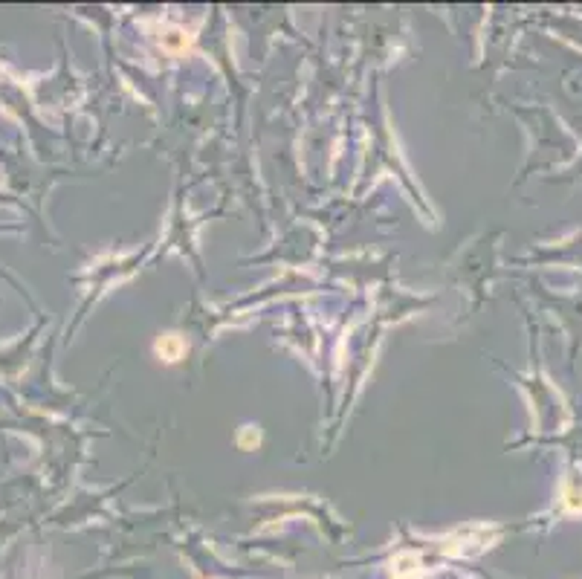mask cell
<instances>
[{
    "mask_svg": "<svg viewBox=\"0 0 582 579\" xmlns=\"http://www.w3.org/2000/svg\"><path fill=\"white\" fill-rule=\"evenodd\" d=\"M157 354L163 357L166 362H174V359H180V354H183V342H180L174 334L171 336H163L157 342Z\"/></svg>",
    "mask_w": 582,
    "mask_h": 579,
    "instance_id": "1",
    "label": "cell"
}]
</instances>
